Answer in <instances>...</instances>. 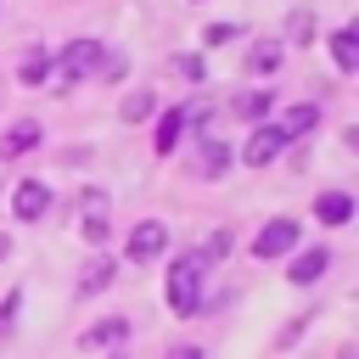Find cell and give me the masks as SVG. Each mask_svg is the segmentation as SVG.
<instances>
[{
	"mask_svg": "<svg viewBox=\"0 0 359 359\" xmlns=\"http://www.w3.org/2000/svg\"><path fill=\"white\" fill-rule=\"evenodd\" d=\"M236 112H241V118H258V112H269V90H252V95H241V101H236Z\"/></svg>",
	"mask_w": 359,
	"mask_h": 359,
	"instance_id": "d6986e66",
	"label": "cell"
},
{
	"mask_svg": "<svg viewBox=\"0 0 359 359\" xmlns=\"http://www.w3.org/2000/svg\"><path fill=\"white\" fill-rule=\"evenodd\" d=\"M163 297H168L174 314H196V309H202V258H180V264L168 269Z\"/></svg>",
	"mask_w": 359,
	"mask_h": 359,
	"instance_id": "6da1fadb",
	"label": "cell"
},
{
	"mask_svg": "<svg viewBox=\"0 0 359 359\" xmlns=\"http://www.w3.org/2000/svg\"><path fill=\"white\" fill-rule=\"evenodd\" d=\"M185 129H191V112H185V107H168V112L157 118V140H151V146H157V151H174Z\"/></svg>",
	"mask_w": 359,
	"mask_h": 359,
	"instance_id": "ba28073f",
	"label": "cell"
},
{
	"mask_svg": "<svg viewBox=\"0 0 359 359\" xmlns=\"http://www.w3.org/2000/svg\"><path fill=\"white\" fill-rule=\"evenodd\" d=\"M196 163H202V174H224V168H230V146H224V140H213V135H202Z\"/></svg>",
	"mask_w": 359,
	"mask_h": 359,
	"instance_id": "7c38bea8",
	"label": "cell"
},
{
	"mask_svg": "<svg viewBox=\"0 0 359 359\" xmlns=\"http://www.w3.org/2000/svg\"><path fill=\"white\" fill-rule=\"evenodd\" d=\"M202 39H208V45H224V39H236V22H213Z\"/></svg>",
	"mask_w": 359,
	"mask_h": 359,
	"instance_id": "44dd1931",
	"label": "cell"
},
{
	"mask_svg": "<svg viewBox=\"0 0 359 359\" xmlns=\"http://www.w3.org/2000/svg\"><path fill=\"white\" fill-rule=\"evenodd\" d=\"M0 258H6V236H0Z\"/></svg>",
	"mask_w": 359,
	"mask_h": 359,
	"instance_id": "cb8c5ba5",
	"label": "cell"
},
{
	"mask_svg": "<svg viewBox=\"0 0 359 359\" xmlns=\"http://www.w3.org/2000/svg\"><path fill=\"white\" fill-rule=\"evenodd\" d=\"M123 118H151V95H123Z\"/></svg>",
	"mask_w": 359,
	"mask_h": 359,
	"instance_id": "ffe728a7",
	"label": "cell"
},
{
	"mask_svg": "<svg viewBox=\"0 0 359 359\" xmlns=\"http://www.w3.org/2000/svg\"><path fill=\"white\" fill-rule=\"evenodd\" d=\"M123 331H129V320H123V314H112V320H101V325H90V331H84V348H107V342H118Z\"/></svg>",
	"mask_w": 359,
	"mask_h": 359,
	"instance_id": "9a60e30c",
	"label": "cell"
},
{
	"mask_svg": "<svg viewBox=\"0 0 359 359\" xmlns=\"http://www.w3.org/2000/svg\"><path fill=\"white\" fill-rule=\"evenodd\" d=\"M314 219H320V224H348V219H353V196L320 191V196H314Z\"/></svg>",
	"mask_w": 359,
	"mask_h": 359,
	"instance_id": "9c48e42d",
	"label": "cell"
},
{
	"mask_svg": "<svg viewBox=\"0 0 359 359\" xmlns=\"http://www.w3.org/2000/svg\"><path fill=\"white\" fill-rule=\"evenodd\" d=\"M17 73H22V84H45V79L56 73V56H45V50H28Z\"/></svg>",
	"mask_w": 359,
	"mask_h": 359,
	"instance_id": "5bb4252c",
	"label": "cell"
},
{
	"mask_svg": "<svg viewBox=\"0 0 359 359\" xmlns=\"http://www.w3.org/2000/svg\"><path fill=\"white\" fill-rule=\"evenodd\" d=\"M17 303H22V297H17V292H11V297H6V303H0V331H11V320H17Z\"/></svg>",
	"mask_w": 359,
	"mask_h": 359,
	"instance_id": "7402d4cb",
	"label": "cell"
},
{
	"mask_svg": "<svg viewBox=\"0 0 359 359\" xmlns=\"http://www.w3.org/2000/svg\"><path fill=\"white\" fill-rule=\"evenodd\" d=\"M331 56H337L342 73H353V67H359V34H353V28H337V34H331Z\"/></svg>",
	"mask_w": 359,
	"mask_h": 359,
	"instance_id": "8fae6325",
	"label": "cell"
},
{
	"mask_svg": "<svg viewBox=\"0 0 359 359\" xmlns=\"http://www.w3.org/2000/svg\"><path fill=\"white\" fill-rule=\"evenodd\" d=\"M297 247V224L292 219H269L258 236H252V252L258 258H280V252H292Z\"/></svg>",
	"mask_w": 359,
	"mask_h": 359,
	"instance_id": "277c9868",
	"label": "cell"
},
{
	"mask_svg": "<svg viewBox=\"0 0 359 359\" xmlns=\"http://www.w3.org/2000/svg\"><path fill=\"white\" fill-rule=\"evenodd\" d=\"M314 118H320V107H314V101H303V107H292V112H286V123H280V129H286V135H303V129H314Z\"/></svg>",
	"mask_w": 359,
	"mask_h": 359,
	"instance_id": "e0dca14e",
	"label": "cell"
},
{
	"mask_svg": "<svg viewBox=\"0 0 359 359\" xmlns=\"http://www.w3.org/2000/svg\"><path fill=\"white\" fill-rule=\"evenodd\" d=\"M107 280H112V264H107V258H95V264L84 269V280H79V286H84V292H101Z\"/></svg>",
	"mask_w": 359,
	"mask_h": 359,
	"instance_id": "ac0fdd59",
	"label": "cell"
},
{
	"mask_svg": "<svg viewBox=\"0 0 359 359\" xmlns=\"http://www.w3.org/2000/svg\"><path fill=\"white\" fill-rule=\"evenodd\" d=\"M34 146H39V123H34V118H22V123H11V129H6L0 157H22V151H34Z\"/></svg>",
	"mask_w": 359,
	"mask_h": 359,
	"instance_id": "30bf717a",
	"label": "cell"
},
{
	"mask_svg": "<svg viewBox=\"0 0 359 359\" xmlns=\"http://www.w3.org/2000/svg\"><path fill=\"white\" fill-rule=\"evenodd\" d=\"M286 140H292V135H286L280 123H258V129L247 135V146H241V157H247L252 168H264V163H275V157L286 151Z\"/></svg>",
	"mask_w": 359,
	"mask_h": 359,
	"instance_id": "3957f363",
	"label": "cell"
},
{
	"mask_svg": "<svg viewBox=\"0 0 359 359\" xmlns=\"http://www.w3.org/2000/svg\"><path fill=\"white\" fill-rule=\"evenodd\" d=\"M45 208H50V185H45V180H22V185L11 191V213H17V219H39Z\"/></svg>",
	"mask_w": 359,
	"mask_h": 359,
	"instance_id": "8992f818",
	"label": "cell"
},
{
	"mask_svg": "<svg viewBox=\"0 0 359 359\" xmlns=\"http://www.w3.org/2000/svg\"><path fill=\"white\" fill-rule=\"evenodd\" d=\"M325 269H331V252H325V247H309V252H297V258H292V269H286V275H292L297 286H314Z\"/></svg>",
	"mask_w": 359,
	"mask_h": 359,
	"instance_id": "52a82bcc",
	"label": "cell"
},
{
	"mask_svg": "<svg viewBox=\"0 0 359 359\" xmlns=\"http://www.w3.org/2000/svg\"><path fill=\"white\" fill-rule=\"evenodd\" d=\"M107 236V196H84V241H101Z\"/></svg>",
	"mask_w": 359,
	"mask_h": 359,
	"instance_id": "4fadbf2b",
	"label": "cell"
},
{
	"mask_svg": "<svg viewBox=\"0 0 359 359\" xmlns=\"http://www.w3.org/2000/svg\"><path fill=\"white\" fill-rule=\"evenodd\" d=\"M280 67V45H252L247 50V73H275Z\"/></svg>",
	"mask_w": 359,
	"mask_h": 359,
	"instance_id": "2e32d148",
	"label": "cell"
},
{
	"mask_svg": "<svg viewBox=\"0 0 359 359\" xmlns=\"http://www.w3.org/2000/svg\"><path fill=\"white\" fill-rule=\"evenodd\" d=\"M168 247V224H157V219H146V224H135L129 230V258L135 264H146V258H157Z\"/></svg>",
	"mask_w": 359,
	"mask_h": 359,
	"instance_id": "5b68a950",
	"label": "cell"
},
{
	"mask_svg": "<svg viewBox=\"0 0 359 359\" xmlns=\"http://www.w3.org/2000/svg\"><path fill=\"white\" fill-rule=\"evenodd\" d=\"M168 359H202V348H174Z\"/></svg>",
	"mask_w": 359,
	"mask_h": 359,
	"instance_id": "603a6c76",
	"label": "cell"
},
{
	"mask_svg": "<svg viewBox=\"0 0 359 359\" xmlns=\"http://www.w3.org/2000/svg\"><path fill=\"white\" fill-rule=\"evenodd\" d=\"M95 67H101V39H73V45L62 50V62H56L62 84H79V79H90Z\"/></svg>",
	"mask_w": 359,
	"mask_h": 359,
	"instance_id": "7a4b0ae2",
	"label": "cell"
}]
</instances>
